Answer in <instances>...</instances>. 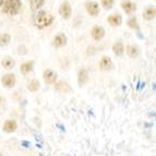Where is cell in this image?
I'll list each match as a JSON object with an SVG mask.
<instances>
[{
	"instance_id": "cell-1",
	"label": "cell",
	"mask_w": 156,
	"mask_h": 156,
	"mask_svg": "<svg viewBox=\"0 0 156 156\" xmlns=\"http://www.w3.org/2000/svg\"><path fill=\"white\" fill-rule=\"evenodd\" d=\"M21 7V0H0V11L8 16H16Z\"/></svg>"
},
{
	"instance_id": "cell-2",
	"label": "cell",
	"mask_w": 156,
	"mask_h": 156,
	"mask_svg": "<svg viewBox=\"0 0 156 156\" xmlns=\"http://www.w3.org/2000/svg\"><path fill=\"white\" fill-rule=\"evenodd\" d=\"M54 20H55L54 16L47 13L46 11H44V10H41L34 16L33 23L37 29L43 30V29H45V27H48L49 25H51Z\"/></svg>"
},
{
	"instance_id": "cell-3",
	"label": "cell",
	"mask_w": 156,
	"mask_h": 156,
	"mask_svg": "<svg viewBox=\"0 0 156 156\" xmlns=\"http://www.w3.org/2000/svg\"><path fill=\"white\" fill-rule=\"evenodd\" d=\"M59 14L61 16V18L65 19V20H69L72 16V8H71V5L68 1H63L61 5H60L59 8Z\"/></svg>"
},
{
	"instance_id": "cell-4",
	"label": "cell",
	"mask_w": 156,
	"mask_h": 156,
	"mask_svg": "<svg viewBox=\"0 0 156 156\" xmlns=\"http://www.w3.org/2000/svg\"><path fill=\"white\" fill-rule=\"evenodd\" d=\"M1 83L7 89H12L16 86V76L13 74V73H7L5 76L1 78Z\"/></svg>"
},
{
	"instance_id": "cell-5",
	"label": "cell",
	"mask_w": 156,
	"mask_h": 156,
	"mask_svg": "<svg viewBox=\"0 0 156 156\" xmlns=\"http://www.w3.org/2000/svg\"><path fill=\"white\" fill-rule=\"evenodd\" d=\"M85 9L89 12L90 16H97L99 14V5L95 1H86Z\"/></svg>"
},
{
	"instance_id": "cell-6",
	"label": "cell",
	"mask_w": 156,
	"mask_h": 156,
	"mask_svg": "<svg viewBox=\"0 0 156 156\" xmlns=\"http://www.w3.org/2000/svg\"><path fill=\"white\" fill-rule=\"evenodd\" d=\"M43 78H44V81L46 84H55L56 81H57V73L55 71L50 70V69H47V70L44 71L43 73Z\"/></svg>"
},
{
	"instance_id": "cell-7",
	"label": "cell",
	"mask_w": 156,
	"mask_h": 156,
	"mask_svg": "<svg viewBox=\"0 0 156 156\" xmlns=\"http://www.w3.org/2000/svg\"><path fill=\"white\" fill-rule=\"evenodd\" d=\"M91 35H92V37H93L94 41H97V42H98V41H101L105 36L104 27H103V26H99V25H95L93 29H92Z\"/></svg>"
},
{
	"instance_id": "cell-8",
	"label": "cell",
	"mask_w": 156,
	"mask_h": 156,
	"mask_svg": "<svg viewBox=\"0 0 156 156\" xmlns=\"http://www.w3.org/2000/svg\"><path fill=\"white\" fill-rule=\"evenodd\" d=\"M67 42L68 37L63 33H59L58 35H56L54 41H52V45L56 48H61V47H65L67 45Z\"/></svg>"
},
{
	"instance_id": "cell-9",
	"label": "cell",
	"mask_w": 156,
	"mask_h": 156,
	"mask_svg": "<svg viewBox=\"0 0 156 156\" xmlns=\"http://www.w3.org/2000/svg\"><path fill=\"white\" fill-rule=\"evenodd\" d=\"M99 68L103 71H112L114 69V62H112V58L107 57V56L101 58V62H99Z\"/></svg>"
},
{
	"instance_id": "cell-10",
	"label": "cell",
	"mask_w": 156,
	"mask_h": 156,
	"mask_svg": "<svg viewBox=\"0 0 156 156\" xmlns=\"http://www.w3.org/2000/svg\"><path fill=\"white\" fill-rule=\"evenodd\" d=\"M16 129H18V123H16V120H12V119L5 120V125H3V127H2V130L7 133L16 132Z\"/></svg>"
},
{
	"instance_id": "cell-11",
	"label": "cell",
	"mask_w": 156,
	"mask_h": 156,
	"mask_svg": "<svg viewBox=\"0 0 156 156\" xmlns=\"http://www.w3.org/2000/svg\"><path fill=\"white\" fill-rule=\"evenodd\" d=\"M121 8L125 11L127 14H133V13L136 11V5L133 3L132 1H129V0H126V1H122L121 3Z\"/></svg>"
},
{
	"instance_id": "cell-12",
	"label": "cell",
	"mask_w": 156,
	"mask_h": 156,
	"mask_svg": "<svg viewBox=\"0 0 156 156\" xmlns=\"http://www.w3.org/2000/svg\"><path fill=\"white\" fill-rule=\"evenodd\" d=\"M87 81H89V72H87L86 69L82 68V69H80L79 72H78V83H79V85L83 86Z\"/></svg>"
},
{
	"instance_id": "cell-13",
	"label": "cell",
	"mask_w": 156,
	"mask_h": 156,
	"mask_svg": "<svg viewBox=\"0 0 156 156\" xmlns=\"http://www.w3.org/2000/svg\"><path fill=\"white\" fill-rule=\"evenodd\" d=\"M107 21L112 26L117 27V26H120L122 23V16H120L119 13H115V14H112V16H108Z\"/></svg>"
},
{
	"instance_id": "cell-14",
	"label": "cell",
	"mask_w": 156,
	"mask_h": 156,
	"mask_svg": "<svg viewBox=\"0 0 156 156\" xmlns=\"http://www.w3.org/2000/svg\"><path fill=\"white\" fill-rule=\"evenodd\" d=\"M1 65H2V67L5 68V69H7V70H11V69H13L14 66H16V61H14V59H13L12 57L5 56V57L1 60Z\"/></svg>"
},
{
	"instance_id": "cell-15",
	"label": "cell",
	"mask_w": 156,
	"mask_h": 156,
	"mask_svg": "<svg viewBox=\"0 0 156 156\" xmlns=\"http://www.w3.org/2000/svg\"><path fill=\"white\" fill-rule=\"evenodd\" d=\"M155 16H156V11H155V8H154L153 5L147 7L143 12V18L145 19V20H147V21H152V20H154Z\"/></svg>"
},
{
	"instance_id": "cell-16",
	"label": "cell",
	"mask_w": 156,
	"mask_h": 156,
	"mask_svg": "<svg viewBox=\"0 0 156 156\" xmlns=\"http://www.w3.org/2000/svg\"><path fill=\"white\" fill-rule=\"evenodd\" d=\"M112 52H114L117 57L123 56V54H125V46H123L122 43L121 42L115 43L114 46H112Z\"/></svg>"
},
{
	"instance_id": "cell-17",
	"label": "cell",
	"mask_w": 156,
	"mask_h": 156,
	"mask_svg": "<svg viewBox=\"0 0 156 156\" xmlns=\"http://www.w3.org/2000/svg\"><path fill=\"white\" fill-rule=\"evenodd\" d=\"M34 68V61H27V62H24L20 67V71L23 76H27L30 72H32Z\"/></svg>"
},
{
	"instance_id": "cell-18",
	"label": "cell",
	"mask_w": 156,
	"mask_h": 156,
	"mask_svg": "<svg viewBox=\"0 0 156 156\" xmlns=\"http://www.w3.org/2000/svg\"><path fill=\"white\" fill-rule=\"evenodd\" d=\"M56 90L58 92H60V93H65V94L72 92V89L70 87V85L68 83H66V82H63V81H60V82H58L56 84Z\"/></svg>"
},
{
	"instance_id": "cell-19",
	"label": "cell",
	"mask_w": 156,
	"mask_h": 156,
	"mask_svg": "<svg viewBox=\"0 0 156 156\" xmlns=\"http://www.w3.org/2000/svg\"><path fill=\"white\" fill-rule=\"evenodd\" d=\"M127 54L130 58H136L140 54V48L136 45H129L127 46Z\"/></svg>"
},
{
	"instance_id": "cell-20",
	"label": "cell",
	"mask_w": 156,
	"mask_h": 156,
	"mask_svg": "<svg viewBox=\"0 0 156 156\" xmlns=\"http://www.w3.org/2000/svg\"><path fill=\"white\" fill-rule=\"evenodd\" d=\"M11 42V36L9 34L7 33H3V34H0V46L1 47H5L8 46Z\"/></svg>"
},
{
	"instance_id": "cell-21",
	"label": "cell",
	"mask_w": 156,
	"mask_h": 156,
	"mask_svg": "<svg viewBox=\"0 0 156 156\" xmlns=\"http://www.w3.org/2000/svg\"><path fill=\"white\" fill-rule=\"evenodd\" d=\"M29 1H30V5H31L32 10L34 11L41 9L45 3V0H29Z\"/></svg>"
},
{
	"instance_id": "cell-22",
	"label": "cell",
	"mask_w": 156,
	"mask_h": 156,
	"mask_svg": "<svg viewBox=\"0 0 156 156\" xmlns=\"http://www.w3.org/2000/svg\"><path fill=\"white\" fill-rule=\"evenodd\" d=\"M39 86H41L39 81L36 80V79H34V80H32L31 82L27 84V90L31 92H37L39 90Z\"/></svg>"
},
{
	"instance_id": "cell-23",
	"label": "cell",
	"mask_w": 156,
	"mask_h": 156,
	"mask_svg": "<svg viewBox=\"0 0 156 156\" xmlns=\"http://www.w3.org/2000/svg\"><path fill=\"white\" fill-rule=\"evenodd\" d=\"M128 26L130 27V29L133 30H138L139 29V24H138V20L135 16H132L131 19H129V21H128Z\"/></svg>"
},
{
	"instance_id": "cell-24",
	"label": "cell",
	"mask_w": 156,
	"mask_h": 156,
	"mask_svg": "<svg viewBox=\"0 0 156 156\" xmlns=\"http://www.w3.org/2000/svg\"><path fill=\"white\" fill-rule=\"evenodd\" d=\"M115 5V0H101V5L105 10H110Z\"/></svg>"
},
{
	"instance_id": "cell-25",
	"label": "cell",
	"mask_w": 156,
	"mask_h": 156,
	"mask_svg": "<svg viewBox=\"0 0 156 156\" xmlns=\"http://www.w3.org/2000/svg\"><path fill=\"white\" fill-rule=\"evenodd\" d=\"M22 145H25V147H29L30 143H29V142H25V141H23V142H22Z\"/></svg>"
},
{
	"instance_id": "cell-26",
	"label": "cell",
	"mask_w": 156,
	"mask_h": 156,
	"mask_svg": "<svg viewBox=\"0 0 156 156\" xmlns=\"http://www.w3.org/2000/svg\"><path fill=\"white\" fill-rule=\"evenodd\" d=\"M1 101H2V97L0 96V104H1Z\"/></svg>"
},
{
	"instance_id": "cell-27",
	"label": "cell",
	"mask_w": 156,
	"mask_h": 156,
	"mask_svg": "<svg viewBox=\"0 0 156 156\" xmlns=\"http://www.w3.org/2000/svg\"><path fill=\"white\" fill-rule=\"evenodd\" d=\"M0 156H3V154L1 153V151H0Z\"/></svg>"
}]
</instances>
